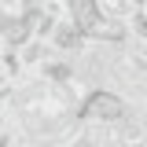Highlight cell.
<instances>
[{
	"instance_id": "6da1fadb",
	"label": "cell",
	"mask_w": 147,
	"mask_h": 147,
	"mask_svg": "<svg viewBox=\"0 0 147 147\" xmlns=\"http://www.w3.org/2000/svg\"><path fill=\"white\" fill-rule=\"evenodd\" d=\"M81 121H99V125H121L129 118V103L110 88H92L81 99Z\"/></svg>"
}]
</instances>
